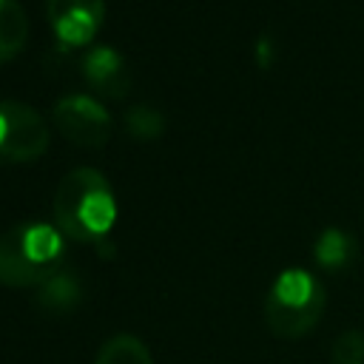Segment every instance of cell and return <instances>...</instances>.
Listing matches in <instances>:
<instances>
[{"label":"cell","mask_w":364,"mask_h":364,"mask_svg":"<svg viewBox=\"0 0 364 364\" xmlns=\"http://www.w3.org/2000/svg\"><path fill=\"white\" fill-rule=\"evenodd\" d=\"M117 222V199L97 168H74L54 193V225L65 239L102 242Z\"/></svg>","instance_id":"cell-1"},{"label":"cell","mask_w":364,"mask_h":364,"mask_svg":"<svg viewBox=\"0 0 364 364\" xmlns=\"http://www.w3.org/2000/svg\"><path fill=\"white\" fill-rule=\"evenodd\" d=\"M65 236L43 222L14 225L0 233V282L9 287H40L63 267Z\"/></svg>","instance_id":"cell-2"},{"label":"cell","mask_w":364,"mask_h":364,"mask_svg":"<svg viewBox=\"0 0 364 364\" xmlns=\"http://www.w3.org/2000/svg\"><path fill=\"white\" fill-rule=\"evenodd\" d=\"M324 307V284L304 267H287L273 279L264 296V321L279 338H301L316 330Z\"/></svg>","instance_id":"cell-3"},{"label":"cell","mask_w":364,"mask_h":364,"mask_svg":"<svg viewBox=\"0 0 364 364\" xmlns=\"http://www.w3.org/2000/svg\"><path fill=\"white\" fill-rule=\"evenodd\" d=\"M48 148V125L43 114L17 100H0V159L34 162Z\"/></svg>","instance_id":"cell-4"},{"label":"cell","mask_w":364,"mask_h":364,"mask_svg":"<svg viewBox=\"0 0 364 364\" xmlns=\"http://www.w3.org/2000/svg\"><path fill=\"white\" fill-rule=\"evenodd\" d=\"M57 131L80 148H102L111 136V114L88 94H68L54 102Z\"/></svg>","instance_id":"cell-5"},{"label":"cell","mask_w":364,"mask_h":364,"mask_svg":"<svg viewBox=\"0 0 364 364\" xmlns=\"http://www.w3.org/2000/svg\"><path fill=\"white\" fill-rule=\"evenodd\" d=\"M46 17L60 46H85L105 20V0H46Z\"/></svg>","instance_id":"cell-6"},{"label":"cell","mask_w":364,"mask_h":364,"mask_svg":"<svg viewBox=\"0 0 364 364\" xmlns=\"http://www.w3.org/2000/svg\"><path fill=\"white\" fill-rule=\"evenodd\" d=\"M82 77L94 91H100L102 97H114V100L125 97V91L131 85L128 65H125L122 54L114 51L111 46H94L91 51H85Z\"/></svg>","instance_id":"cell-7"},{"label":"cell","mask_w":364,"mask_h":364,"mask_svg":"<svg viewBox=\"0 0 364 364\" xmlns=\"http://www.w3.org/2000/svg\"><path fill=\"white\" fill-rule=\"evenodd\" d=\"M355 253H358V242L353 233L341 230V228H324L316 242H313V259L321 270H330V273H338V270H347L353 262H355Z\"/></svg>","instance_id":"cell-8"},{"label":"cell","mask_w":364,"mask_h":364,"mask_svg":"<svg viewBox=\"0 0 364 364\" xmlns=\"http://www.w3.org/2000/svg\"><path fill=\"white\" fill-rule=\"evenodd\" d=\"M82 299V284L77 279L74 270L60 267L54 276H48L40 287H37V304L40 310L51 313V316H63L71 313Z\"/></svg>","instance_id":"cell-9"},{"label":"cell","mask_w":364,"mask_h":364,"mask_svg":"<svg viewBox=\"0 0 364 364\" xmlns=\"http://www.w3.org/2000/svg\"><path fill=\"white\" fill-rule=\"evenodd\" d=\"M28 40V17L17 0H0V63L14 60Z\"/></svg>","instance_id":"cell-10"},{"label":"cell","mask_w":364,"mask_h":364,"mask_svg":"<svg viewBox=\"0 0 364 364\" xmlns=\"http://www.w3.org/2000/svg\"><path fill=\"white\" fill-rule=\"evenodd\" d=\"M94 364H154V358H151L148 347H145L136 336L119 333V336L108 338V341L100 347Z\"/></svg>","instance_id":"cell-11"},{"label":"cell","mask_w":364,"mask_h":364,"mask_svg":"<svg viewBox=\"0 0 364 364\" xmlns=\"http://www.w3.org/2000/svg\"><path fill=\"white\" fill-rule=\"evenodd\" d=\"M125 128L134 139H142V142H151L156 136H162L165 131V117L162 111L151 108V105H134L128 108L125 114Z\"/></svg>","instance_id":"cell-12"},{"label":"cell","mask_w":364,"mask_h":364,"mask_svg":"<svg viewBox=\"0 0 364 364\" xmlns=\"http://www.w3.org/2000/svg\"><path fill=\"white\" fill-rule=\"evenodd\" d=\"M333 364H364V333L344 330L333 341Z\"/></svg>","instance_id":"cell-13"}]
</instances>
